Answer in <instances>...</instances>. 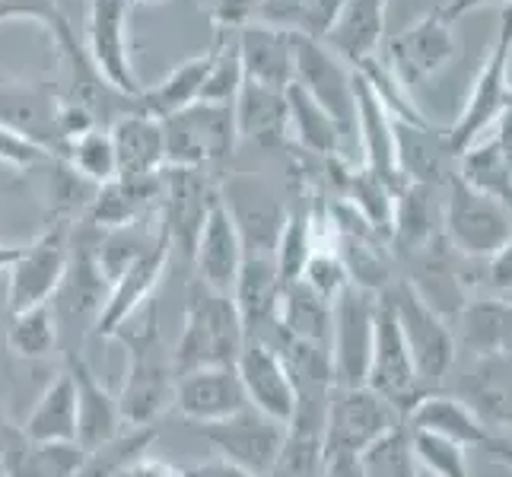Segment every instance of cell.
Segmentation results:
<instances>
[{"label": "cell", "mask_w": 512, "mask_h": 477, "mask_svg": "<svg viewBox=\"0 0 512 477\" xmlns=\"http://www.w3.org/2000/svg\"><path fill=\"white\" fill-rule=\"evenodd\" d=\"M163 125L166 166L179 169H210L233 159L239 134L233 105L194 102L185 112L169 115Z\"/></svg>", "instance_id": "obj_6"}, {"label": "cell", "mask_w": 512, "mask_h": 477, "mask_svg": "<svg viewBox=\"0 0 512 477\" xmlns=\"http://www.w3.org/2000/svg\"><path fill=\"white\" fill-rule=\"evenodd\" d=\"M131 4H153V0H131Z\"/></svg>", "instance_id": "obj_61"}, {"label": "cell", "mask_w": 512, "mask_h": 477, "mask_svg": "<svg viewBox=\"0 0 512 477\" xmlns=\"http://www.w3.org/2000/svg\"><path fill=\"white\" fill-rule=\"evenodd\" d=\"M322 477H366V474L357 455H331L325 458Z\"/></svg>", "instance_id": "obj_55"}, {"label": "cell", "mask_w": 512, "mask_h": 477, "mask_svg": "<svg viewBox=\"0 0 512 477\" xmlns=\"http://www.w3.org/2000/svg\"><path fill=\"white\" fill-rule=\"evenodd\" d=\"M163 194H160V226L172 242V252H182L188 261L198 245L201 226L207 220V210L217 198V182L210 179L207 169H179L166 166L160 172Z\"/></svg>", "instance_id": "obj_15"}, {"label": "cell", "mask_w": 512, "mask_h": 477, "mask_svg": "<svg viewBox=\"0 0 512 477\" xmlns=\"http://www.w3.org/2000/svg\"><path fill=\"white\" fill-rule=\"evenodd\" d=\"M274 325L293 341H303V344L328 350V341H331V303H325L322 296H315L309 287H303L296 280V284L280 287L277 322Z\"/></svg>", "instance_id": "obj_37"}, {"label": "cell", "mask_w": 512, "mask_h": 477, "mask_svg": "<svg viewBox=\"0 0 512 477\" xmlns=\"http://www.w3.org/2000/svg\"><path fill=\"white\" fill-rule=\"evenodd\" d=\"M484 4H490V0H446L443 7V16L449 23H455V20H462L465 13H471V10H478V7H484Z\"/></svg>", "instance_id": "obj_57"}, {"label": "cell", "mask_w": 512, "mask_h": 477, "mask_svg": "<svg viewBox=\"0 0 512 477\" xmlns=\"http://www.w3.org/2000/svg\"><path fill=\"white\" fill-rule=\"evenodd\" d=\"M160 436V427H125L109 443L83 452L74 477H121L140 455H147Z\"/></svg>", "instance_id": "obj_42"}, {"label": "cell", "mask_w": 512, "mask_h": 477, "mask_svg": "<svg viewBox=\"0 0 512 477\" xmlns=\"http://www.w3.org/2000/svg\"><path fill=\"white\" fill-rule=\"evenodd\" d=\"M261 0H214L210 7V20L217 32H239L258 20Z\"/></svg>", "instance_id": "obj_50"}, {"label": "cell", "mask_w": 512, "mask_h": 477, "mask_svg": "<svg viewBox=\"0 0 512 477\" xmlns=\"http://www.w3.org/2000/svg\"><path fill=\"white\" fill-rule=\"evenodd\" d=\"M169 261H172V242L166 236V229L160 226V236L153 239L150 249L144 255H137L128 268L112 280L109 299H105V306L93 325V338L112 341L121 328L131 325L137 309L147 306L153 299V290L160 287V280L166 277Z\"/></svg>", "instance_id": "obj_18"}, {"label": "cell", "mask_w": 512, "mask_h": 477, "mask_svg": "<svg viewBox=\"0 0 512 477\" xmlns=\"http://www.w3.org/2000/svg\"><path fill=\"white\" fill-rule=\"evenodd\" d=\"M242 258H245V252H242L236 220L226 210V204L220 198V188H217V198L207 210V220L201 226L198 245H194V255H191L194 271H198L194 280H201L204 287L217 290V293L233 296Z\"/></svg>", "instance_id": "obj_21"}, {"label": "cell", "mask_w": 512, "mask_h": 477, "mask_svg": "<svg viewBox=\"0 0 512 477\" xmlns=\"http://www.w3.org/2000/svg\"><path fill=\"white\" fill-rule=\"evenodd\" d=\"M236 134L245 144L258 150H277L287 144L290 134V112H287V90H271L261 83H242L233 102Z\"/></svg>", "instance_id": "obj_31"}, {"label": "cell", "mask_w": 512, "mask_h": 477, "mask_svg": "<svg viewBox=\"0 0 512 477\" xmlns=\"http://www.w3.org/2000/svg\"><path fill=\"white\" fill-rule=\"evenodd\" d=\"M353 102H357V134L363 147V166L388 182L395 191L408 185L398 166L395 150V121L382 105V99L373 93V86L363 80L360 70H353Z\"/></svg>", "instance_id": "obj_26"}, {"label": "cell", "mask_w": 512, "mask_h": 477, "mask_svg": "<svg viewBox=\"0 0 512 477\" xmlns=\"http://www.w3.org/2000/svg\"><path fill=\"white\" fill-rule=\"evenodd\" d=\"M443 198V236L455 255L465 261L484 264L493 252L503 249L512 236V210L487 194L474 191L468 182L458 179V172L446 182Z\"/></svg>", "instance_id": "obj_5"}, {"label": "cell", "mask_w": 512, "mask_h": 477, "mask_svg": "<svg viewBox=\"0 0 512 477\" xmlns=\"http://www.w3.org/2000/svg\"><path fill=\"white\" fill-rule=\"evenodd\" d=\"M58 96L48 83H20L0 80V125L23 134L51 156H58Z\"/></svg>", "instance_id": "obj_27"}, {"label": "cell", "mask_w": 512, "mask_h": 477, "mask_svg": "<svg viewBox=\"0 0 512 477\" xmlns=\"http://www.w3.org/2000/svg\"><path fill=\"white\" fill-rule=\"evenodd\" d=\"M385 296L392 299V309L398 315L401 338L408 344L414 373L423 392H436L452 373V366L458 360V341L455 328L449 318L439 315L433 306H427L417 296V290L404 277H398L392 287L385 290Z\"/></svg>", "instance_id": "obj_4"}, {"label": "cell", "mask_w": 512, "mask_h": 477, "mask_svg": "<svg viewBox=\"0 0 512 477\" xmlns=\"http://www.w3.org/2000/svg\"><path fill=\"white\" fill-rule=\"evenodd\" d=\"M99 229H93L86 220H77L70 226V255H67V271L61 284L51 296V312H55L58 334H61V350H83V341L93 334L96 318L109 299V277L102 274L96 245H99Z\"/></svg>", "instance_id": "obj_2"}, {"label": "cell", "mask_w": 512, "mask_h": 477, "mask_svg": "<svg viewBox=\"0 0 512 477\" xmlns=\"http://www.w3.org/2000/svg\"><path fill=\"white\" fill-rule=\"evenodd\" d=\"M366 385L392 404L404 420H408L414 404L427 395L417 382L408 344H404L398 328V315L392 309V299L385 293H379V306H376V338H373V360H369Z\"/></svg>", "instance_id": "obj_14"}, {"label": "cell", "mask_w": 512, "mask_h": 477, "mask_svg": "<svg viewBox=\"0 0 512 477\" xmlns=\"http://www.w3.org/2000/svg\"><path fill=\"white\" fill-rule=\"evenodd\" d=\"M185 477H255L249 471H242L236 465H229L226 458H210V462H198V465H188L182 468Z\"/></svg>", "instance_id": "obj_54"}, {"label": "cell", "mask_w": 512, "mask_h": 477, "mask_svg": "<svg viewBox=\"0 0 512 477\" xmlns=\"http://www.w3.org/2000/svg\"><path fill=\"white\" fill-rule=\"evenodd\" d=\"M379 55L404 90H414V86L433 80L449 61H455L458 45L452 35V23L436 7L430 13H423L417 23L404 26L398 35H392Z\"/></svg>", "instance_id": "obj_11"}, {"label": "cell", "mask_w": 512, "mask_h": 477, "mask_svg": "<svg viewBox=\"0 0 512 477\" xmlns=\"http://www.w3.org/2000/svg\"><path fill=\"white\" fill-rule=\"evenodd\" d=\"M245 83L242 61H239V42L236 32H217L214 45H210V70L201 86L198 102L207 105H233Z\"/></svg>", "instance_id": "obj_44"}, {"label": "cell", "mask_w": 512, "mask_h": 477, "mask_svg": "<svg viewBox=\"0 0 512 477\" xmlns=\"http://www.w3.org/2000/svg\"><path fill=\"white\" fill-rule=\"evenodd\" d=\"M20 255H23V245H4V242H0V274H10V268H13Z\"/></svg>", "instance_id": "obj_59"}, {"label": "cell", "mask_w": 512, "mask_h": 477, "mask_svg": "<svg viewBox=\"0 0 512 477\" xmlns=\"http://www.w3.org/2000/svg\"><path fill=\"white\" fill-rule=\"evenodd\" d=\"M490 430H512V357L478 360L471 373V392L465 398Z\"/></svg>", "instance_id": "obj_39"}, {"label": "cell", "mask_w": 512, "mask_h": 477, "mask_svg": "<svg viewBox=\"0 0 512 477\" xmlns=\"http://www.w3.org/2000/svg\"><path fill=\"white\" fill-rule=\"evenodd\" d=\"M70 226L74 223H48L39 239L23 245V255L10 268L7 312H23L32 306L51 303V296H55L67 271Z\"/></svg>", "instance_id": "obj_16"}, {"label": "cell", "mask_w": 512, "mask_h": 477, "mask_svg": "<svg viewBox=\"0 0 512 477\" xmlns=\"http://www.w3.org/2000/svg\"><path fill=\"white\" fill-rule=\"evenodd\" d=\"M198 433L229 465H236L255 477H268L277 462L280 446H284L287 423L261 414L249 404V408H242L239 414L226 420L204 423V427H198Z\"/></svg>", "instance_id": "obj_12"}, {"label": "cell", "mask_w": 512, "mask_h": 477, "mask_svg": "<svg viewBox=\"0 0 512 477\" xmlns=\"http://www.w3.org/2000/svg\"><path fill=\"white\" fill-rule=\"evenodd\" d=\"M20 436H23L20 427H13V423L7 420V414H4V408H0V465H4L7 452L13 449V443H16Z\"/></svg>", "instance_id": "obj_58"}, {"label": "cell", "mask_w": 512, "mask_h": 477, "mask_svg": "<svg viewBox=\"0 0 512 477\" xmlns=\"http://www.w3.org/2000/svg\"><path fill=\"white\" fill-rule=\"evenodd\" d=\"M404 427V417L376 395L369 385L341 388L334 385L325 411V458L331 455H363L382 436Z\"/></svg>", "instance_id": "obj_8"}, {"label": "cell", "mask_w": 512, "mask_h": 477, "mask_svg": "<svg viewBox=\"0 0 512 477\" xmlns=\"http://www.w3.org/2000/svg\"><path fill=\"white\" fill-rule=\"evenodd\" d=\"M83 462V449L77 443H51L39 446L20 436L7 452L0 474L4 477H74Z\"/></svg>", "instance_id": "obj_41"}, {"label": "cell", "mask_w": 512, "mask_h": 477, "mask_svg": "<svg viewBox=\"0 0 512 477\" xmlns=\"http://www.w3.org/2000/svg\"><path fill=\"white\" fill-rule=\"evenodd\" d=\"M131 0H93L90 20H86V55L96 64V70L105 77V83L115 86L121 96L137 99L144 93L134 64H131Z\"/></svg>", "instance_id": "obj_17"}, {"label": "cell", "mask_w": 512, "mask_h": 477, "mask_svg": "<svg viewBox=\"0 0 512 477\" xmlns=\"http://www.w3.org/2000/svg\"><path fill=\"white\" fill-rule=\"evenodd\" d=\"M299 284L309 287L315 296H322L325 303H334V299L350 287V274L344 268L338 249H315L306 261Z\"/></svg>", "instance_id": "obj_48"}, {"label": "cell", "mask_w": 512, "mask_h": 477, "mask_svg": "<svg viewBox=\"0 0 512 477\" xmlns=\"http://www.w3.org/2000/svg\"><path fill=\"white\" fill-rule=\"evenodd\" d=\"M287 112H290V131L296 134L299 147L315 159H334L341 156L344 134L334 125V118L315 102L303 86H287Z\"/></svg>", "instance_id": "obj_38"}, {"label": "cell", "mask_w": 512, "mask_h": 477, "mask_svg": "<svg viewBox=\"0 0 512 477\" xmlns=\"http://www.w3.org/2000/svg\"><path fill=\"white\" fill-rule=\"evenodd\" d=\"M242 74L249 83L271 86V90H287L293 83V32L249 23L236 32Z\"/></svg>", "instance_id": "obj_32"}, {"label": "cell", "mask_w": 512, "mask_h": 477, "mask_svg": "<svg viewBox=\"0 0 512 477\" xmlns=\"http://www.w3.org/2000/svg\"><path fill=\"white\" fill-rule=\"evenodd\" d=\"M226 210L233 214L242 252L252 258H274L280 229L287 220V204L277 198V191L255 175L236 172L217 185Z\"/></svg>", "instance_id": "obj_13"}, {"label": "cell", "mask_w": 512, "mask_h": 477, "mask_svg": "<svg viewBox=\"0 0 512 477\" xmlns=\"http://www.w3.org/2000/svg\"><path fill=\"white\" fill-rule=\"evenodd\" d=\"M245 347V328L233 296L191 280L179 341L172 347L175 373L201 366H236Z\"/></svg>", "instance_id": "obj_3"}, {"label": "cell", "mask_w": 512, "mask_h": 477, "mask_svg": "<svg viewBox=\"0 0 512 477\" xmlns=\"http://www.w3.org/2000/svg\"><path fill=\"white\" fill-rule=\"evenodd\" d=\"M360 465L366 477H420V468L414 462L411 433L408 423L388 436H382L376 446H369L360 455Z\"/></svg>", "instance_id": "obj_46"}, {"label": "cell", "mask_w": 512, "mask_h": 477, "mask_svg": "<svg viewBox=\"0 0 512 477\" xmlns=\"http://www.w3.org/2000/svg\"><path fill=\"white\" fill-rule=\"evenodd\" d=\"M118 175L125 179H147V175H160L166 169V147H163V125L144 112L121 115L109 128Z\"/></svg>", "instance_id": "obj_34"}, {"label": "cell", "mask_w": 512, "mask_h": 477, "mask_svg": "<svg viewBox=\"0 0 512 477\" xmlns=\"http://www.w3.org/2000/svg\"><path fill=\"white\" fill-rule=\"evenodd\" d=\"M455 341L471 350L478 360L512 357V299L506 296H474L455 315Z\"/></svg>", "instance_id": "obj_30"}, {"label": "cell", "mask_w": 512, "mask_h": 477, "mask_svg": "<svg viewBox=\"0 0 512 477\" xmlns=\"http://www.w3.org/2000/svg\"><path fill=\"white\" fill-rule=\"evenodd\" d=\"M20 433L29 443H77V388L67 369L45 385V392L35 401V408L23 420Z\"/></svg>", "instance_id": "obj_35"}, {"label": "cell", "mask_w": 512, "mask_h": 477, "mask_svg": "<svg viewBox=\"0 0 512 477\" xmlns=\"http://www.w3.org/2000/svg\"><path fill=\"white\" fill-rule=\"evenodd\" d=\"M236 373L242 379L245 398H249L252 408L261 414H268L280 423H290L296 411V385L290 379V369L284 357L264 341H245L239 360H236Z\"/></svg>", "instance_id": "obj_22"}, {"label": "cell", "mask_w": 512, "mask_h": 477, "mask_svg": "<svg viewBox=\"0 0 512 477\" xmlns=\"http://www.w3.org/2000/svg\"><path fill=\"white\" fill-rule=\"evenodd\" d=\"M13 16H26V20H39L45 29L61 20L64 7L61 0H0V23L4 20H13Z\"/></svg>", "instance_id": "obj_52"}, {"label": "cell", "mask_w": 512, "mask_h": 477, "mask_svg": "<svg viewBox=\"0 0 512 477\" xmlns=\"http://www.w3.org/2000/svg\"><path fill=\"white\" fill-rule=\"evenodd\" d=\"M404 423H408V430H423V433L452 439V443H458L468 452L484 449L490 455H497L506 446V439L493 433L465 398L443 395V392L423 395L411 408V414Z\"/></svg>", "instance_id": "obj_23"}, {"label": "cell", "mask_w": 512, "mask_h": 477, "mask_svg": "<svg viewBox=\"0 0 512 477\" xmlns=\"http://www.w3.org/2000/svg\"><path fill=\"white\" fill-rule=\"evenodd\" d=\"M61 347V334H58V322L55 312H51V303L32 306L23 312H10L7 322V350L16 360H45Z\"/></svg>", "instance_id": "obj_43"}, {"label": "cell", "mask_w": 512, "mask_h": 477, "mask_svg": "<svg viewBox=\"0 0 512 477\" xmlns=\"http://www.w3.org/2000/svg\"><path fill=\"white\" fill-rule=\"evenodd\" d=\"M493 140L500 144L506 163L512 166V99H509V105L503 109V115L497 118V134H493Z\"/></svg>", "instance_id": "obj_56"}, {"label": "cell", "mask_w": 512, "mask_h": 477, "mask_svg": "<svg viewBox=\"0 0 512 477\" xmlns=\"http://www.w3.org/2000/svg\"><path fill=\"white\" fill-rule=\"evenodd\" d=\"M331 392L296 395V411L287 423L284 446L268 477H322L325 468V411Z\"/></svg>", "instance_id": "obj_20"}, {"label": "cell", "mask_w": 512, "mask_h": 477, "mask_svg": "<svg viewBox=\"0 0 512 477\" xmlns=\"http://www.w3.org/2000/svg\"><path fill=\"white\" fill-rule=\"evenodd\" d=\"M207 70H210V48L204 51V55H194L182 64H175L160 83L140 93L134 102L137 112H144L156 121L185 112L188 105L198 102L201 86L207 80Z\"/></svg>", "instance_id": "obj_36"}, {"label": "cell", "mask_w": 512, "mask_h": 477, "mask_svg": "<svg viewBox=\"0 0 512 477\" xmlns=\"http://www.w3.org/2000/svg\"><path fill=\"white\" fill-rule=\"evenodd\" d=\"M172 408L185 420L204 427V423H217L249 408V398H245L236 366H201L179 373Z\"/></svg>", "instance_id": "obj_19"}, {"label": "cell", "mask_w": 512, "mask_h": 477, "mask_svg": "<svg viewBox=\"0 0 512 477\" xmlns=\"http://www.w3.org/2000/svg\"><path fill=\"white\" fill-rule=\"evenodd\" d=\"M455 172L474 191H481L512 210V166L506 163V156L493 137H481L478 144H471L458 156Z\"/></svg>", "instance_id": "obj_40"}, {"label": "cell", "mask_w": 512, "mask_h": 477, "mask_svg": "<svg viewBox=\"0 0 512 477\" xmlns=\"http://www.w3.org/2000/svg\"><path fill=\"white\" fill-rule=\"evenodd\" d=\"M376 306L379 293L363 287H347L331 303V376L334 385L357 388L366 385L369 360H373V338H376Z\"/></svg>", "instance_id": "obj_9"}, {"label": "cell", "mask_w": 512, "mask_h": 477, "mask_svg": "<svg viewBox=\"0 0 512 477\" xmlns=\"http://www.w3.org/2000/svg\"><path fill=\"white\" fill-rule=\"evenodd\" d=\"M506 7H512V0H506Z\"/></svg>", "instance_id": "obj_62"}, {"label": "cell", "mask_w": 512, "mask_h": 477, "mask_svg": "<svg viewBox=\"0 0 512 477\" xmlns=\"http://www.w3.org/2000/svg\"><path fill=\"white\" fill-rule=\"evenodd\" d=\"M484 290L490 296L512 299V236L484 261Z\"/></svg>", "instance_id": "obj_51"}, {"label": "cell", "mask_w": 512, "mask_h": 477, "mask_svg": "<svg viewBox=\"0 0 512 477\" xmlns=\"http://www.w3.org/2000/svg\"><path fill=\"white\" fill-rule=\"evenodd\" d=\"M58 159H64L70 169L83 175L86 182H93L96 188L118 179V159L109 128H93L90 134L70 140V144L61 147Z\"/></svg>", "instance_id": "obj_45"}, {"label": "cell", "mask_w": 512, "mask_h": 477, "mask_svg": "<svg viewBox=\"0 0 512 477\" xmlns=\"http://www.w3.org/2000/svg\"><path fill=\"white\" fill-rule=\"evenodd\" d=\"M497 458H500V462H503V465H506V468L512 471V446H509V443H506V446H503V449L497 452Z\"/></svg>", "instance_id": "obj_60"}, {"label": "cell", "mask_w": 512, "mask_h": 477, "mask_svg": "<svg viewBox=\"0 0 512 477\" xmlns=\"http://www.w3.org/2000/svg\"><path fill=\"white\" fill-rule=\"evenodd\" d=\"M121 477H185V471L179 465L166 462V458L147 452V455H140L137 462L125 474H121Z\"/></svg>", "instance_id": "obj_53"}, {"label": "cell", "mask_w": 512, "mask_h": 477, "mask_svg": "<svg viewBox=\"0 0 512 477\" xmlns=\"http://www.w3.org/2000/svg\"><path fill=\"white\" fill-rule=\"evenodd\" d=\"M45 159H51L48 150H42L39 144H32V140H26L23 134L0 125V163H7L16 172H32L35 166H42Z\"/></svg>", "instance_id": "obj_49"}, {"label": "cell", "mask_w": 512, "mask_h": 477, "mask_svg": "<svg viewBox=\"0 0 512 477\" xmlns=\"http://www.w3.org/2000/svg\"><path fill=\"white\" fill-rule=\"evenodd\" d=\"M160 194V175H147V179H125V175H118V179L96 188V198L86 207L83 220L99 229V233L150 220L160 210Z\"/></svg>", "instance_id": "obj_28"}, {"label": "cell", "mask_w": 512, "mask_h": 477, "mask_svg": "<svg viewBox=\"0 0 512 477\" xmlns=\"http://www.w3.org/2000/svg\"><path fill=\"white\" fill-rule=\"evenodd\" d=\"M385 10H388V0H347L338 23L331 26V32L322 42L350 67L366 64L369 58H376L382 51Z\"/></svg>", "instance_id": "obj_33"}, {"label": "cell", "mask_w": 512, "mask_h": 477, "mask_svg": "<svg viewBox=\"0 0 512 477\" xmlns=\"http://www.w3.org/2000/svg\"><path fill=\"white\" fill-rule=\"evenodd\" d=\"M433 185L408 182L395 194V220H392V255L411 258L433 242L443 239V201H436Z\"/></svg>", "instance_id": "obj_29"}, {"label": "cell", "mask_w": 512, "mask_h": 477, "mask_svg": "<svg viewBox=\"0 0 512 477\" xmlns=\"http://www.w3.org/2000/svg\"><path fill=\"white\" fill-rule=\"evenodd\" d=\"M509 61H512V7L503 4V20L497 29L487 58L481 64V74L474 80L468 102L462 115L455 118V125L449 128V144L455 156H462L471 144H478L487 131L497 125V118L512 99V83H509Z\"/></svg>", "instance_id": "obj_7"}, {"label": "cell", "mask_w": 512, "mask_h": 477, "mask_svg": "<svg viewBox=\"0 0 512 477\" xmlns=\"http://www.w3.org/2000/svg\"><path fill=\"white\" fill-rule=\"evenodd\" d=\"M115 338L128 350L125 382L118 388V411L125 427H156L175 404V360L163 338L156 303H147V322L140 328H121Z\"/></svg>", "instance_id": "obj_1"}, {"label": "cell", "mask_w": 512, "mask_h": 477, "mask_svg": "<svg viewBox=\"0 0 512 477\" xmlns=\"http://www.w3.org/2000/svg\"><path fill=\"white\" fill-rule=\"evenodd\" d=\"M0 477H4V474H0Z\"/></svg>", "instance_id": "obj_63"}, {"label": "cell", "mask_w": 512, "mask_h": 477, "mask_svg": "<svg viewBox=\"0 0 512 477\" xmlns=\"http://www.w3.org/2000/svg\"><path fill=\"white\" fill-rule=\"evenodd\" d=\"M395 121L398 166L408 182L446 188L455 175L458 156L449 144V128H436L433 121Z\"/></svg>", "instance_id": "obj_25"}, {"label": "cell", "mask_w": 512, "mask_h": 477, "mask_svg": "<svg viewBox=\"0 0 512 477\" xmlns=\"http://www.w3.org/2000/svg\"><path fill=\"white\" fill-rule=\"evenodd\" d=\"M411 433V449L420 474L427 477H471L468 471V449H462L452 439L423 433V430H408Z\"/></svg>", "instance_id": "obj_47"}, {"label": "cell", "mask_w": 512, "mask_h": 477, "mask_svg": "<svg viewBox=\"0 0 512 477\" xmlns=\"http://www.w3.org/2000/svg\"><path fill=\"white\" fill-rule=\"evenodd\" d=\"M293 83L322 105L338 131L357 137V102H353V67L309 35L293 32Z\"/></svg>", "instance_id": "obj_10"}, {"label": "cell", "mask_w": 512, "mask_h": 477, "mask_svg": "<svg viewBox=\"0 0 512 477\" xmlns=\"http://www.w3.org/2000/svg\"><path fill=\"white\" fill-rule=\"evenodd\" d=\"M64 369L77 388V446L86 452V449L109 443L112 436L125 430L115 392H109V388L102 385L99 373L93 369V363L86 360L83 350L64 353Z\"/></svg>", "instance_id": "obj_24"}]
</instances>
